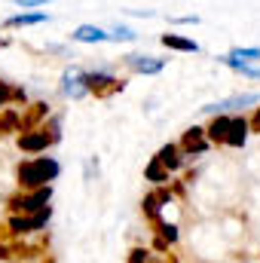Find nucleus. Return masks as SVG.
Segmentation results:
<instances>
[{
	"label": "nucleus",
	"mask_w": 260,
	"mask_h": 263,
	"mask_svg": "<svg viewBox=\"0 0 260 263\" xmlns=\"http://www.w3.org/2000/svg\"><path fill=\"white\" fill-rule=\"evenodd\" d=\"M248 132L251 129H248L245 117H239V114H214L211 126L205 129V138H208V144H220V147L239 150V147H245Z\"/></svg>",
	"instance_id": "nucleus-1"
},
{
	"label": "nucleus",
	"mask_w": 260,
	"mask_h": 263,
	"mask_svg": "<svg viewBox=\"0 0 260 263\" xmlns=\"http://www.w3.org/2000/svg\"><path fill=\"white\" fill-rule=\"evenodd\" d=\"M59 175H62V162L52 159V156H34V159H25V162L15 168V178H18V187H22V190H40V187H49Z\"/></svg>",
	"instance_id": "nucleus-2"
},
{
	"label": "nucleus",
	"mask_w": 260,
	"mask_h": 263,
	"mask_svg": "<svg viewBox=\"0 0 260 263\" xmlns=\"http://www.w3.org/2000/svg\"><path fill=\"white\" fill-rule=\"evenodd\" d=\"M59 141H62V120L55 117L49 129L40 126V129L22 132L15 144H18V150H25V153H46V147H52V144H59Z\"/></svg>",
	"instance_id": "nucleus-3"
},
{
	"label": "nucleus",
	"mask_w": 260,
	"mask_h": 263,
	"mask_svg": "<svg viewBox=\"0 0 260 263\" xmlns=\"http://www.w3.org/2000/svg\"><path fill=\"white\" fill-rule=\"evenodd\" d=\"M49 199H52V184L49 187H40V190H22V193L9 196L6 205L12 208V214H34V211L46 208Z\"/></svg>",
	"instance_id": "nucleus-4"
},
{
	"label": "nucleus",
	"mask_w": 260,
	"mask_h": 263,
	"mask_svg": "<svg viewBox=\"0 0 260 263\" xmlns=\"http://www.w3.org/2000/svg\"><path fill=\"white\" fill-rule=\"evenodd\" d=\"M86 89H89V95H95V98H110V95L123 92L126 83H123L120 77H114L110 70H86Z\"/></svg>",
	"instance_id": "nucleus-5"
},
{
	"label": "nucleus",
	"mask_w": 260,
	"mask_h": 263,
	"mask_svg": "<svg viewBox=\"0 0 260 263\" xmlns=\"http://www.w3.org/2000/svg\"><path fill=\"white\" fill-rule=\"evenodd\" d=\"M49 217H52V208H49V205L40 208V211H34V214H12V217H9V230L18 233V236L37 233V230H43V227L49 223Z\"/></svg>",
	"instance_id": "nucleus-6"
},
{
	"label": "nucleus",
	"mask_w": 260,
	"mask_h": 263,
	"mask_svg": "<svg viewBox=\"0 0 260 263\" xmlns=\"http://www.w3.org/2000/svg\"><path fill=\"white\" fill-rule=\"evenodd\" d=\"M248 104H260V92H245V95H230L224 101H214V104H205L202 114H236Z\"/></svg>",
	"instance_id": "nucleus-7"
},
{
	"label": "nucleus",
	"mask_w": 260,
	"mask_h": 263,
	"mask_svg": "<svg viewBox=\"0 0 260 263\" xmlns=\"http://www.w3.org/2000/svg\"><path fill=\"white\" fill-rule=\"evenodd\" d=\"M181 153H184V159L187 156H205L208 150H211V144H208V138H205V129H199V126H190V129L184 132V138H181Z\"/></svg>",
	"instance_id": "nucleus-8"
},
{
	"label": "nucleus",
	"mask_w": 260,
	"mask_h": 263,
	"mask_svg": "<svg viewBox=\"0 0 260 263\" xmlns=\"http://www.w3.org/2000/svg\"><path fill=\"white\" fill-rule=\"evenodd\" d=\"M62 95L73 98V101H80V98L89 95V89H86V70L67 67L65 73H62Z\"/></svg>",
	"instance_id": "nucleus-9"
},
{
	"label": "nucleus",
	"mask_w": 260,
	"mask_h": 263,
	"mask_svg": "<svg viewBox=\"0 0 260 263\" xmlns=\"http://www.w3.org/2000/svg\"><path fill=\"white\" fill-rule=\"evenodd\" d=\"M126 65L135 70V73H144V77H153V73H162L165 67V59H156V55H126Z\"/></svg>",
	"instance_id": "nucleus-10"
},
{
	"label": "nucleus",
	"mask_w": 260,
	"mask_h": 263,
	"mask_svg": "<svg viewBox=\"0 0 260 263\" xmlns=\"http://www.w3.org/2000/svg\"><path fill=\"white\" fill-rule=\"evenodd\" d=\"M169 202H172V193L153 190V193H147V196L141 199V211H144V217L159 220V217H162V205H169Z\"/></svg>",
	"instance_id": "nucleus-11"
},
{
	"label": "nucleus",
	"mask_w": 260,
	"mask_h": 263,
	"mask_svg": "<svg viewBox=\"0 0 260 263\" xmlns=\"http://www.w3.org/2000/svg\"><path fill=\"white\" fill-rule=\"evenodd\" d=\"M165 172H178L181 165H184V153H181V147L178 144H162L159 150H156V156H153Z\"/></svg>",
	"instance_id": "nucleus-12"
},
{
	"label": "nucleus",
	"mask_w": 260,
	"mask_h": 263,
	"mask_svg": "<svg viewBox=\"0 0 260 263\" xmlns=\"http://www.w3.org/2000/svg\"><path fill=\"white\" fill-rule=\"evenodd\" d=\"M70 40H77V43H107L110 34H107L104 28H98V25H80V28L70 34Z\"/></svg>",
	"instance_id": "nucleus-13"
},
{
	"label": "nucleus",
	"mask_w": 260,
	"mask_h": 263,
	"mask_svg": "<svg viewBox=\"0 0 260 263\" xmlns=\"http://www.w3.org/2000/svg\"><path fill=\"white\" fill-rule=\"evenodd\" d=\"M43 22H49V12H15V15H9L3 25L6 28H31V25H43Z\"/></svg>",
	"instance_id": "nucleus-14"
},
{
	"label": "nucleus",
	"mask_w": 260,
	"mask_h": 263,
	"mask_svg": "<svg viewBox=\"0 0 260 263\" xmlns=\"http://www.w3.org/2000/svg\"><path fill=\"white\" fill-rule=\"evenodd\" d=\"M159 43L165 49H175V52H199V43L190 40V37H181V34H162Z\"/></svg>",
	"instance_id": "nucleus-15"
},
{
	"label": "nucleus",
	"mask_w": 260,
	"mask_h": 263,
	"mask_svg": "<svg viewBox=\"0 0 260 263\" xmlns=\"http://www.w3.org/2000/svg\"><path fill=\"white\" fill-rule=\"evenodd\" d=\"M217 62H220V65H227L230 70H236V73H242V77H251V80H260V67H254L251 62H239V59H233L230 52H227V55H220Z\"/></svg>",
	"instance_id": "nucleus-16"
},
{
	"label": "nucleus",
	"mask_w": 260,
	"mask_h": 263,
	"mask_svg": "<svg viewBox=\"0 0 260 263\" xmlns=\"http://www.w3.org/2000/svg\"><path fill=\"white\" fill-rule=\"evenodd\" d=\"M43 117H49V104H46V101H37V104H31L28 117H22V132H28V129H40L37 123H40Z\"/></svg>",
	"instance_id": "nucleus-17"
},
{
	"label": "nucleus",
	"mask_w": 260,
	"mask_h": 263,
	"mask_svg": "<svg viewBox=\"0 0 260 263\" xmlns=\"http://www.w3.org/2000/svg\"><path fill=\"white\" fill-rule=\"evenodd\" d=\"M169 175H172V172H165V168H162L156 159H150V162H147V168H144V178H147L150 184H156V187L169 184Z\"/></svg>",
	"instance_id": "nucleus-18"
},
{
	"label": "nucleus",
	"mask_w": 260,
	"mask_h": 263,
	"mask_svg": "<svg viewBox=\"0 0 260 263\" xmlns=\"http://www.w3.org/2000/svg\"><path fill=\"white\" fill-rule=\"evenodd\" d=\"M22 132V114L18 110H3L0 114V135H12Z\"/></svg>",
	"instance_id": "nucleus-19"
},
{
	"label": "nucleus",
	"mask_w": 260,
	"mask_h": 263,
	"mask_svg": "<svg viewBox=\"0 0 260 263\" xmlns=\"http://www.w3.org/2000/svg\"><path fill=\"white\" fill-rule=\"evenodd\" d=\"M28 95H25V89H18V86H9V83H3L0 80V110L9 104V101H25Z\"/></svg>",
	"instance_id": "nucleus-20"
},
{
	"label": "nucleus",
	"mask_w": 260,
	"mask_h": 263,
	"mask_svg": "<svg viewBox=\"0 0 260 263\" xmlns=\"http://www.w3.org/2000/svg\"><path fill=\"white\" fill-rule=\"evenodd\" d=\"M153 223H156L159 239H162L165 245H175V242H178V227H175V223H169L165 217H159V220H153Z\"/></svg>",
	"instance_id": "nucleus-21"
},
{
	"label": "nucleus",
	"mask_w": 260,
	"mask_h": 263,
	"mask_svg": "<svg viewBox=\"0 0 260 263\" xmlns=\"http://www.w3.org/2000/svg\"><path fill=\"white\" fill-rule=\"evenodd\" d=\"M230 55L239 59V62H260V49L257 46H236Z\"/></svg>",
	"instance_id": "nucleus-22"
},
{
	"label": "nucleus",
	"mask_w": 260,
	"mask_h": 263,
	"mask_svg": "<svg viewBox=\"0 0 260 263\" xmlns=\"http://www.w3.org/2000/svg\"><path fill=\"white\" fill-rule=\"evenodd\" d=\"M110 40H123V43H132V40H138V34H135L132 28H123V25H117V28L110 31Z\"/></svg>",
	"instance_id": "nucleus-23"
},
{
	"label": "nucleus",
	"mask_w": 260,
	"mask_h": 263,
	"mask_svg": "<svg viewBox=\"0 0 260 263\" xmlns=\"http://www.w3.org/2000/svg\"><path fill=\"white\" fill-rule=\"evenodd\" d=\"M129 263H153V254L147 248H132L129 251Z\"/></svg>",
	"instance_id": "nucleus-24"
},
{
	"label": "nucleus",
	"mask_w": 260,
	"mask_h": 263,
	"mask_svg": "<svg viewBox=\"0 0 260 263\" xmlns=\"http://www.w3.org/2000/svg\"><path fill=\"white\" fill-rule=\"evenodd\" d=\"M49 0H15V6H22V9H34V6H46Z\"/></svg>",
	"instance_id": "nucleus-25"
},
{
	"label": "nucleus",
	"mask_w": 260,
	"mask_h": 263,
	"mask_svg": "<svg viewBox=\"0 0 260 263\" xmlns=\"http://www.w3.org/2000/svg\"><path fill=\"white\" fill-rule=\"evenodd\" d=\"M248 129H251V132H260V107L254 110V117L248 120Z\"/></svg>",
	"instance_id": "nucleus-26"
},
{
	"label": "nucleus",
	"mask_w": 260,
	"mask_h": 263,
	"mask_svg": "<svg viewBox=\"0 0 260 263\" xmlns=\"http://www.w3.org/2000/svg\"><path fill=\"white\" fill-rule=\"evenodd\" d=\"M175 22H178V25H196V22H199V15H178Z\"/></svg>",
	"instance_id": "nucleus-27"
},
{
	"label": "nucleus",
	"mask_w": 260,
	"mask_h": 263,
	"mask_svg": "<svg viewBox=\"0 0 260 263\" xmlns=\"http://www.w3.org/2000/svg\"><path fill=\"white\" fill-rule=\"evenodd\" d=\"M0 260H9V248L6 245H0Z\"/></svg>",
	"instance_id": "nucleus-28"
},
{
	"label": "nucleus",
	"mask_w": 260,
	"mask_h": 263,
	"mask_svg": "<svg viewBox=\"0 0 260 263\" xmlns=\"http://www.w3.org/2000/svg\"><path fill=\"white\" fill-rule=\"evenodd\" d=\"M0 46H6V37H0Z\"/></svg>",
	"instance_id": "nucleus-29"
}]
</instances>
